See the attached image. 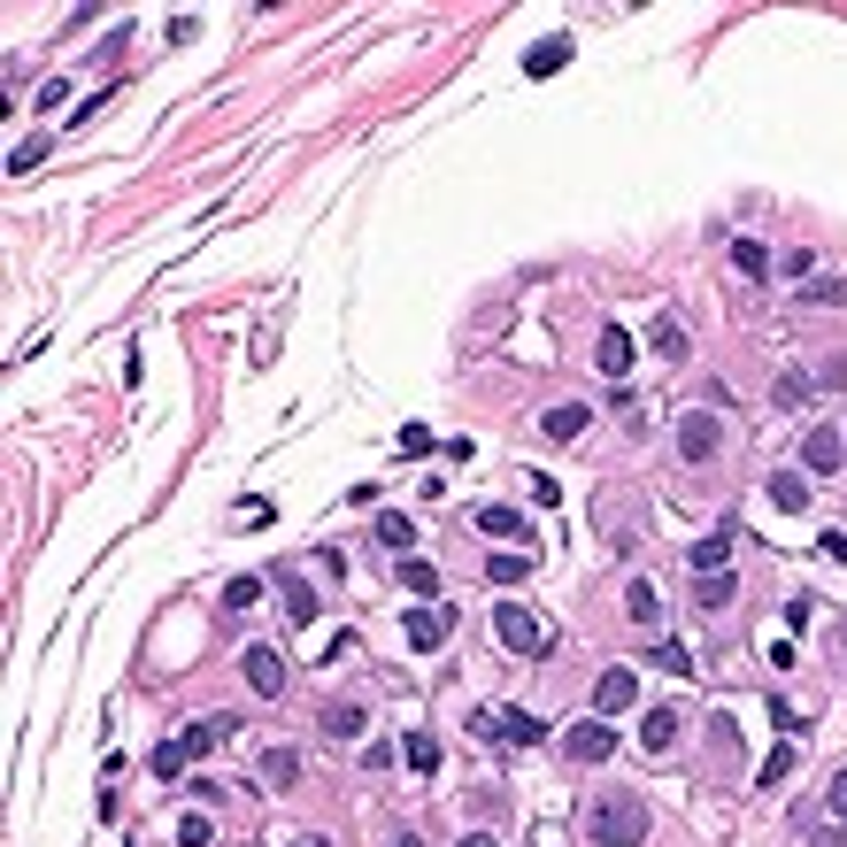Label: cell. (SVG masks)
Masks as SVG:
<instances>
[{"label": "cell", "mask_w": 847, "mask_h": 847, "mask_svg": "<svg viewBox=\"0 0 847 847\" xmlns=\"http://www.w3.org/2000/svg\"><path fill=\"white\" fill-rule=\"evenodd\" d=\"M585 847H647V801L640 794H602L585 809Z\"/></svg>", "instance_id": "obj_1"}, {"label": "cell", "mask_w": 847, "mask_h": 847, "mask_svg": "<svg viewBox=\"0 0 847 847\" xmlns=\"http://www.w3.org/2000/svg\"><path fill=\"white\" fill-rule=\"evenodd\" d=\"M493 632H501V647H508V655H524V662H532V655H547V624H540L524 602H493Z\"/></svg>", "instance_id": "obj_2"}, {"label": "cell", "mask_w": 847, "mask_h": 847, "mask_svg": "<svg viewBox=\"0 0 847 847\" xmlns=\"http://www.w3.org/2000/svg\"><path fill=\"white\" fill-rule=\"evenodd\" d=\"M717 447H724V423L709 416V408H686V416H678V463H717Z\"/></svg>", "instance_id": "obj_3"}, {"label": "cell", "mask_w": 847, "mask_h": 847, "mask_svg": "<svg viewBox=\"0 0 847 847\" xmlns=\"http://www.w3.org/2000/svg\"><path fill=\"white\" fill-rule=\"evenodd\" d=\"M478 739H501V747H540V739H547V724H540L532 709H485V717H478Z\"/></svg>", "instance_id": "obj_4"}, {"label": "cell", "mask_w": 847, "mask_h": 847, "mask_svg": "<svg viewBox=\"0 0 847 847\" xmlns=\"http://www.w3.org/2000/svg\"><path fill=\"white\" fill-rule=\"evenodd\" d=\"M401 632H408V647H416V655H432V647L455 632V609H447V602H416V609L401 617Z\"/></svg>", "instance_id": "obj_5"}, {"label": "cell", "mask_w": 847, "mask_h": 847, "mask_svg": "<svg viewBox=\"0 0 847 847\" xmlns=\"http://www.w3.org/2000/svg\"><path fill=\"white\" fill-rule=\"evenodd\" d=\"M839 463H847L839 423H809V440H801V470H809V478H839Z\"/></svg>", "instance_id": "obj_6"}, {"label": "cell", "mask_w": 847, "mask_h": 847, "mask_svg": "<svg viewBox=\"0 0 847 847\" xmlns=\"http://www.w3.org/2000/svg\"><path fill=\"white\" fill-rule=\"evenodd\" d=\"M632 701H640V670H632V662L602 670V686H593V717H624Z\"/></svg>", "instance_id": "obj_7"}, {"label": "cell", "mask_w": 847, "mask_h": 847, "mask_svg": "<svg viewBox=\"0 0 847 847\" xmlns=\"http://www.w3.org/2000/svg\"><path fill=\"white\" fill-rule=\"evenodd\" d=\"M239 670H246V686L263 694V701H278V694H286V662H278V647H246V655H239Z\"/></svg>", "instance_id": "obj_8"}, {"label": "cell", "mask_w": 847, "mask_h": 847, "mask_svg": "<svg viewBox=\"0 0 847 847\" xmlns=\"http://www.w3.org/2000/svg\"><path fill=\"white\" fill-rule=\"evenodd\" d=\"M593 363H602V378H624V370H632V331H624V324H602V339H593Z\"/></svg>", "instance_id": "obj_9"}, {"label": "cell", "mask_w": 847, "mask_h": 847, "mask_svg": "<svg viewBox=\"0 0 847 847\" xmlns=\"http://www.w3.org/2000/svg\"><path fill=\"white\" fill-rule=\"evenodd\" d=\"M624 617H632L640 632H662V593H655V578H632V585H624Z\"/></svg>", "instance_id": "obj_10"}, {"label": "cell", "mask_w": 847, "mask_h": 847, "mask_svg": "<svg viewBox=\"0 0 847 847\" xmlns=\"http://www.w3.org/2000/svg\"><path fill=\"white\" fill-rule=\"evenodd\" d=\"M678 732H686V717H678V709H647V717H640V747H647V755H670Z\"/></svg>", "instance_id": "obj_11"}, {"label": "cell", "mask_w": 847, "mask_h": 847, "mask_svg": "<svg viewBox=\"0 0 847 847\" xmlns=\"http://www.w3.org/2000/svg\"><path fill=\"white\" fill-rule=\"evenodd\" d=\"M570 54H578V39H570V31H547V39H540V47L524 54V77H555V69H562Z\"/></svg>", "instance_id": "obj_12"}, {"label": "cell", "mask_w": 847, "mask_h": 847, "mask_svg": "<svg viewBox=\"0 0 847 847\" xmlns=\"http://www.w3.org/2000/svg\"><path fill=\"white\" fill-rule=\"evenodd\" d=\"M570 755H578V762H609V755H617V732H609L602 717H585V724L570 732Z\"/></svg>", "instance_id": "obj_13"}, {"label": "cell", "mask_w": 847, "mask_h": 847, "mask_svg": "<svg viewBox=\"0 0 847 847\" xmlns=\"http://www.w3.org/2000/svg\"><path fill=\"white\" fill-rule=\"evenodd\" d=\"M231 724H239V717H193V724H186V732H178V747H186V755H193V762H201V755H216V739H224V732H231Z\"/></svg>", "instance_id": "obj_14"}, {"label": "cell", "mask_w": 847, "mask_h": 847, "mask_svg": "<svg viewBox=\"0 0 847 847\" xmlns=\"http://www.w3.org/2000/svg\"><path fill=\"white\" fill-rule=\"evenodd\" d=\"M762 501H771V508H779V517H801V508H809V478H794V470H779L771 485H762Z\"/></svg>", "instance_id": "obj_15"}, {"label": "cell", "mask_w": 847, "mask_h": 847, "mask_svg": "<svg viewBox=\"0 0 847 847\" xmlns=\"http://www.w3.org/2000/svg\"><path fill=\"white\" fill-rule=\"evenodd\" d=\"M524 578H532V555H524V547L485 555V585H501V593H508V585H524Z\"/></svg>", "instance_id": "obj_16"}, {"label": "cell", "mask_w": 847, "mask_h": 847, "mask_svg": "<svg viewBox=\"0 0 847 847\" xmlns=\"http://www.w3.org/2000/svg\"><path fill=\"white\" fill-rule=\"evenodd\" d=\"M585 416H593L585 401H555V408L540 416V432H547V440H578V432H585Z\"/></svg>", "instance_id": "obj_17"}, {"label": "cell", "mask_w": 847, "mask_h": 847, "mask_svg": "<svg viewBox=\"0 0 847 847\" xmlns=\"http://www.w3.org/2000/svg\"><path fill=\"white\" fill-rule=\"evenodd\" d=\"M647 347H655L662 363H686V324H678V316H655V324H647Z\"/></svg>", "instance_id": "obj_18"}, {"label": "cell", "mask_w": 847, "mask_h": 847, "mask_svg": "<svg viewBox=\"0 0 847 847\" xmlns=\"http://www.w3.org/2000/svg\"><path fill=\"white\" fill-rule=\"evenodd\" d=\"M724 254H732V270H739V278H755V286L771 278V246H762V239H732Z\"/></svg>", "instance_id": "obj_19"}, {"label": "cell", "mask_w": 847, "mask_h": 847, "mask_svg": "<svg viewBox=\"0 0 847 847\" xmlns=\"http://www.w3.org/2000/svg\"><path fill=\"white\" fill-rule=\"evenodd\" d=\"M478 532L485 540H532V517H517V508H478Z\"/></svg>", "instance_id": "obj_20"}, {"label": "cell", "mask_w": 847, "mask_h": 847, "mask_svg": "<svg viewBox=\"0 0 847 847\" xmlns=\"http://www.w3.org/2000/svg\"><path fill=\"white\" fill-rule=\"evenodd\" d=\"M686 562H694V578H717V570L732 562V532H709V540H694V555H686Z\"/></svg>", "instance_id": "obj_21"}, {"label": "cell", "mask_w": 847, "mask_h": 847, "mask_svg": "<svg viewBox=\"0 0 847 847\" xmlns=\"http://www.w3.org/2000/svg\"><path fill=\"white\" fill-rule=\"evenodd\" d=\"M363 724H370V717H363L355 701H331V709H324V739H339V747L363 739Z\"/></svg>", "instance_id": "obj_22"}, {"label": "cell", "mask_w": 847, "mask_h": 847, "mask_svg": "<svg viewBox=\"0 0 847 847\" xmlns=\"http://www.w3.org/2000/svg\"><path fill=\"white\" fill-rule=\"evenodd\" d=\"M401 755H408V771H423V779L440 771V739H432V732H408V739H401Z\"/></svg>", "instance_id": "obj_23"}, {"label": "cell", "mask_w": 847, "mask_h": 847, "mask_svg": "<svg viewBox=\"0 0 847 847\" xmlns=\"http://www.w3.org/2000/svg\"><path fill=\"white\" fill-rule=\"evenodd\" d=\"M401 585L416 593V602H440V570H432V562H416V555L401 562Z\"/></svg>", "instance_id": "obj_24"}, {"label": "cell", "mask_w": 847, "mask_h": 847, "mask_svg": "<svg viewBox=\"0 0 847 847\" xmlns=\"http://www.w3.org/2000/svg\"><path fill=\"white\" fill-rule=\"evenodd\" d=\"M293 779H301V755L293 747H270L263 755V786H293Z\"/></svg>", "instance_id": "obj_25"}, {"label": "cell", "mask_w": 847, "mask_h": 847, "mask_svg": "<svg viewBox=\"0 0 847 847\" xmlns=\"http://www.w3.org/2000/svg\"><path fill=\"white\" fill-rule=\"evenodd\" d=\"M278 585H286V617H293V624H316V609H324L316 593H308L301 578H278Z\"/></svg>", "instance_id": "obj_26"}, {"label": "cell", "mask_w": 847, "mask_h": 847, "mask_svg": "<svg viewBox=\"0 0 847 847\" xmlns=\"http://www.w3.org/2000/svg\"><path fill=\"white\" fill-rule=\"evenodd\" d=\"M186 762H193V755H186V747H178V739H162V747H154V755H147V771H154V779H162V786H169V779H178V771H186Z\"/></svg>", "instance_id": "obj_27"}, {"label": "cell", "mask_w": 847, "mask_h": 847, "mask_svg": "<svg viewBox=\"0 0 847 847\" xmlns=\"http://www.w3.org/2000/svg\"><path fill=\"white\" fill-rule=\"evenodd\" d=\"M694 602H701V609L717 617V609L732 602V570H717V578H701V585H694Z\"/></svg>", "instance_id": "obj_28"}, {"label": "cell", "mask_w": 847, "mask_h": 847, "mask_svg": "<svg viewBox=\"0 0 847 847\" xmlns=\"http://www.w3.org/2000/svg\"><path fill=\"white\" fill-rule=\"evenodd\" d=\"M254 602H263V578H254V570L224 585V609H254Z\"/></svg>", "instance_id": "obj_29"}, {"label": "cell", "mask_w": 847, "mask_h": 847, "mask_svg": "<svg viewBox=\"0 0 847 847\" xmlns=\"http://www.w3.org/2000/svg\"><path fill=\"white\" fill-rule=\"evenodd\" d=\"M801 301H809V308H839V301H847V286H839V278H809V286H801Z\"/></svg>", "instance_id": "obj_30"}, {"label": "cell", "mask_w": 847, "mask_h": 847, "mask_svg": "<svg viewBox=\"0 0 847 847\" xmlns=\"http://www.w3.org/2000/svg\"><path fill=\"white\" fill-rule=\"evenodd\" d=\"M655 670H670V678H686V670H694V655L678 647V640H655Z\"/></svg>", "instance_id": "obj_31"}, {"label": "cell", "mask_w": 847, "mask_h": 847, "mask_svg": "<svg viewBox=\"0 0 847 847\" xmlns=\"http://www.w3.org/2000/svg\"><path fill=\"white\" fill-rule=\"evenodd\" d=\"M39 162H47V131H39V139H24V147L9 154V169H16V178H31V169H39Z\"/></svg>", "instance_id": "obj_32"}, {"label": "cell", "mask_w": 847, "mask_h": 847, "mask_svg": "<svg viewBox=\"0 0 847 847\" xmlns=\"http://www.w3.org/2000/svg\"><path fill=\"white\" fill-rule=\"evenodd\" d=\"M208 839H216V824H208L201 809H193V817H178V847H208Z\"/></svg>", "instance_id": "obj_33"}, {"label": "cell", "mask_w": 847, "mask_h": 847, "mask_svg": "<svg viewBox=\"0 0 847 847\" xmlns=\"http://www.w3.org/2000/svg\"><path fill=\"white\" fill-rule=\"evenodd\" d=\"M378 540H385V547H393V555H401V547H408V540H416V532H408V517H393V508H385V517H378Z\"/></svg>", "instance_id": "obj_34"}, {"label": "cell", "mask_w": 847, "mask_h": 847, "mask_svg": "<svg viewBox=\"0 0 847 847\" xmlns=\"http://www.w3.org/2000/svg\"><path fill=\"white\" fill-rule=\"evenodd\" d=\"M786 771H794V747H786V739H779V747H771V762H762V786H779V779H786Z\"/></svg>", "instance_id": "obj_35"}, {"label": "cell", "mask_w": 847, "mask_h": 847, "mask_svg": "<svg viewBox=\"0 0 847 847\" xmlns=\"http://www.w3.org/2000/svg\"><path fill=\"white\" fill-rule=\"evenodd\" d=\"M771 401H779V408H801V401H809V385H801V378H779V385H771Z\"/></svg>", "instance_id": "obj_36"}, {"label": "cell", "mask_w": 847, "mask_h": 847, "mask_svg": "<svg viewBox=\"0 0 847 847\" xmlns=\"http://www.w3.org/2000/svg\"><path fill=\"white\" fill-rule=\"evenodd\" d=\"M432 447H440V440L423 432V423H408V432H401V455H432Z\"/></svg>", "instance_id": "obj_37"}, {"label": "cell", "mask_w": 847, "mask_h": 847, "mask_svg": "<svg viewBox=\"0 0 847 847\" xmlns=\"http://www.w3.org/2000/svg\"><path fill=\"white\" fill-rule=\"evenodd\" d=\"M824 809H832V817H839V824H847V771H839V779H832V786H824Z\"/></svg>", "instance_id": "obj_38"}, {"label": "cell", "mask_w": 847, "mask_h": 847, "mask_svg": "<svg viewBox=\"0 0 847 847\" xmlns=\"http://www.w3.org/2000/svg\"><path fill=\"white\" fill-rule=\"evenodd\" d=\"M817 555H824V562H847V532H824V540H817Z\"/></svg>", "instance_id": "obj_39"}, {"label": "cell", "mask_w": 847, "mask_h": 847, "mask_svg": "<svg viewBox=\"0 0 847 847\" xmlns=\"http://www.w3.org/2000/svg\"><path fill=\"white\" fill-rule=\"evenodd\" d=\"M455 847H501V839H493V832H463Z\"/></svg>", "instance_id": "obj_40"}, {"label": "cell", "mask_w": 847, "mask_h": 847, "mask_svg": "<svg viewBox=\"0 0 847 847\" xmlns=\"http://www.w3.org/2000/svg\"><path fill=\"white\" fill-rule=\"evenodd\" d=\"M393 847H423V839H416V832H408V839H393Z\"/></svg>", "instance_id": "obj_41"}]
</instances>
